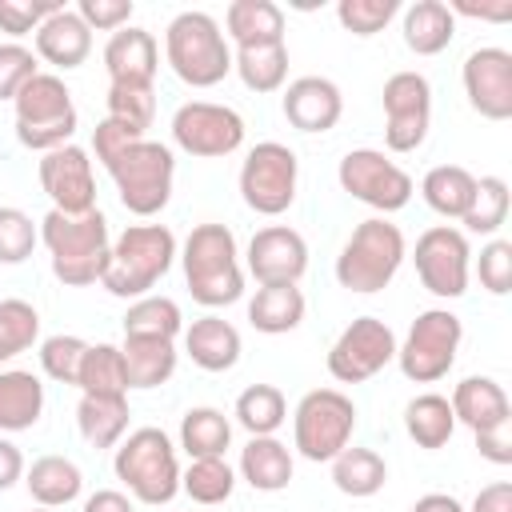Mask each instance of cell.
I'll return each mask as SVG.
<instances>
[{"label":"cell","instance_id":"f6af8a7d","mask_svg":"<svg viewBox=\"0 0 512 512\" xmlns=\"http://www.w3.org/2000/svg\"><path fill=\"white\" fill-rule=\"evenodd\" d=\"M40 244V224L24 208L0 204V264H24Z\"/></svg>","mask_w":512,"mask_h":512},{"label":"cell","instance_id":"ab89813d","mask_svg":"<svg viewBox=\"0 0 512 512\" xmlns=\"http://www.w3.org/2000/svg\"><path fill=\"white\" fill-rule=\"evenodd\" d=\"M76 388H80V396H128V372H124L120 348L116 344H88Z\"/></svg>","mask_w":512,"mask_h":512},{"label":"cell","instance_id":"4316f807","mask_svg":"<svg viewBox=\"0 0 512 512\" xmlns=\"http://www.w3.org/2000/svg\"><path fill=\"white\" fill-rule=\"evenodd\" d=\"M124 356V372H128V388H160L172 380L176 372V340H156V336H124L120 344Z\"/></svg>","mask_w":512,"mask_h":512},{"label":"cell","instance_id":"cb8c5ba5","mask_svg":"<svg viewBox=\"0 0 512 512\" xmlns=\"http://www.w3.org/2000/svg\"><path fill=\"white\" fill-rule=\"evenodd\" d=\"M452 416L456 424L472 428V432H484L500 420L512 416V404H508V392L504 384H496L492 376H464L456 388H452Z\"/></svg>","mask_w":512,"mask_h":512},{"label":"cell","instance_id":"ba28073f","mask_svg":"<svg viewBox=\"0 0 512 512\" xmlns=\"http://www.w3.org/2000/svg\"><path fill=\"white\" fill-rule=\"evenodd\" d=\"M108 176L120 192V204L132 216H156L172 200V180H176V156L160 140H136L128 152H120L108 164Z\"/></svg>","mask_w":512,"mask_h":512},{"label":"cell","instance_id":"680465c9","mask_svg":"<svg viewBox=\"0 0 512 512\" xmlns=\"http://www.w3.org/2000/svg\"><path fill=\"white\" fill-rule=\"evenodd\" d=\"M84 512H132V500H128V492H120V488H96V492L84 500Z\"/></svg>","mask_w":512,"mask_h":512},{"label":"cell","instance_id":"e0dca14e","mask_svg":"<svg viewBox=\"0 0 512 512\" xmlns=\"http://www.w3.org/2000/svg\"><path fill=\"white\" fill-rule=\"evenodd\" d=\"M36 176H40V188L52 200L56 212L84 216V212L96 208V172H92L88 148L60 144V148L44 152L40 164H36Z\"/></svg>","mask_w":512,"mask_h":512},{"label":"cell","instance_id":"d6986e66","mask_svg":"<svg viewBox=\"0 0 512 512\" xmlns=\"http://www.w3.org/2000/svg\"><path fill=\"white\" fill-rule=\"evenodd\" d=\"M248 272L256 284H300L308 272V244L288 224H268L248 240Z\"/></svg>","mask_w":512,"mask_h":512},{"label":"cell","instance_id":"2e32d148","mask_svg":"<svg viewBox=\"0 0 512 512\" xmlns=\"http://www.w3.org/2000/svg\"><path fill=\"white\" fill-rule=\"evenodd\" d=\"M396 360V332L380 316H356L328 348V372L340 384H364Z\"/></svg>","mask_w":512,"mask_h":512},{"label":"cell","instance_id":"9a60e30c","mask_svg":"<svg viewBox=\"0 0 512 512\" xmlns=\"http://www.w3.org/2000/svg\"><path fill=\"white\" fill-rule=\"evenodd\" d=\"M172 140L188 156L220 160V156H232L244 144V116L228 104L188 100L172 112Z\"/></svg>","mask_w":512,"mask_h":512},{"label":"cell","instance_id":"7402d4cb","mask_svg":"<svg viewBox=\"0 0 512 512\" xmlns=\"http://www.w3.org/2000/svg\"><path fill=\"white\" fill-rule=\"evenodd\" d=\"M32 40H36V56L48 60L52 68H60V72L80 68V64L88 60V52H92V28L76 16V8L52 12V16L32 32Z\"/></svg>","mask_w":512,"mask_h":512},{"label":"cell","instance_id":"94428289","mask_svg":"<svg viewBox=\"0 0 512 512\" xmlns=\"http://www.w3.org/2000/svg\"><path fill=\"white\" fill-rule=\"evenodd\" d=\"M32 512H60V508H40V504H36V508H32Z\"/></svg>","mask_w":512,"mask_h":512},{"label":"cell","instance_id":"74e56055","mask_svg":"<svg viewBox=\"0 0 512 512\" xmlns=\"http://www.w3.org/2000/svg\"><path fill=\"white\" fill-rule=\"evenodd\" d=\"M232 416L248 436H276V428L288 420V400L276 384H248L236 396Z\"/></svg>","mask_w":512,"mask_h":512},{"label":"cell","instance_id":"b9f144b4","mask_svg":"<svg viewBox=\"0 0 512 512\" xmlns=\"http://www.w3.org/2000/svg\"><path fill=\"white\" fill-rule=\"evenodd\" d=\"M40 340V312L28 300H0V364L16 360Z\"/></svg>","mask_w":512,"mask_h":512},{"label":"cell","instance_id":"e575fe53","mask_svg":"<svg viewBox=\"0 0 512 512\" xmlns=\"http://www.w3.org/2000/svg\"><path fill=\"white\" fill-rule=\"evenodd\" d=\"M228 444H232V420L220 408L200 404V408H188L180 416V448L188 452V460L224 456Z\"/></svg>","mask_w":512,"mask_h":512},{"label":"cell","instance_id":"91938a15","mask_svg":"<svg viewBox=\"0 0 512 512\" xmlns=\"http://www.w3.org/2000/svg\"><path fill=\"white\" fill-rule=\"evenodd\" d=\"M412 512H464V504L456 496H448V492H428V496H420L412 504Z\"/></svg>","mask_w":512,"mask_h":512},{"label":"cell","instance_id":"836d02e7","mask_svg":"<svg viewBox=\"0 0 512 512\" xmlns=\"http://www.w3.org/2000/svg\"><path fill=\"white\" fill-rule=\"evenodd\" d=\"M404 432L416 440V448H428V452L444 448L452 440V432H456V416H452L448 396H440V392L412 396L404 404Z\"/></svg>","mask_w":512,"mask_h":512},{"label":"cell","instance_id":"11a10c76","mask_svg":"<svg viewBox=\"0 0 512 512\" xmlns=\"http://www.w3.org/2000/svg\"><path fill=\"white\" fill-rule=\"evenodd\" d=\"M452 16H472V20H492V24H504L512 20V0H496V4H476V0H452L448 4Z\"/></svg>","mask_w":512,"mask_h":512},{"label":"cell","instance_id":"d4e9b609","mask_svg":"<svg viewBox=\"0 0 512 512\" xmlns=\"http://www.w3.org/2000/svg\"><path fill=\"white\" fill-rule=\"evenodd\" d=\"M224 36L236 48L284 44V8L272 0H232L224 8Z\"/></svg>","mask_w":512,"mask_h":512},{"label":"cell","instance_id":"3957f363","mask_svg":"<svg viewBox=\"0 0 512 512\" xmlns=\"http://www.w3.org/2000/svg\"><path fill=\"white\" fill-rule=\"evenodd\" d=\"M176 260V236L168 224H128L108 252L100 284L120 300H140L168 276Z\"/></svg>","mask_w":512,"mask_h":512},{"label":"cell","instance_id":"db71d44e","mask_svg":"<svg viewBox=\"0 0 512 512\" xmlns=\"http://www.w3.org/2000/svg\"><path fill=\"white\" fill-rule=\"evenodd\" d=\"M472 436H476V448H480L484 460H492L500 468L512 464V416L492 424V428H484V432H472Z\"/></svg>","mask_w":512,"mask_h":512},{"label":"cell","instance_id":"5b68a950","mask_svg":"<svg viewBox=\"0 0 512 512\" xmlns=\"http://www.w3.org/2000/svg\"><path fill=\"white\" fill-rule=\"evenodd\" d=\"M404 256H408L404 232L388 216H368L344 240V248L336 256V280L348 292L372 296V292H380L396 280Z\"/></svg>","mask_w":512,"mask_h":512},{"label":"cell","instance_id":"d590c367","mask_svg":"<svg viewBox=\"0 0 512 512\" xmlns=\"http://www.w3.org/2000/svg\"><path fill=\"white\" fill-rule=\"evenodd\" d=\"M328 464H332V484H336L344 496L368 500V496H376V492L388 484V464H384V456L372 452V448L348 444V448H344L336 460H328Z\"/></svg>","mask_w":512,"mask_h":512},{"label":"cell","instance_id":"ee69618b","mask_svg":"<svg viewBox=\"0 0 512 512\" xmlns=\"http://www.w3.org/2000/svg\"><path fill=\"white\" fill-rule=\"evenodd\" d=\"M108 116L148 136L156 120V92L148 84H108Z\"/></svg>","mask_w":512,"mask_h":512},{"label":"cell","instance_id":"c3c4849f","mask_svg":"<svg viewBox=\"0 0 512 512\" xmlns=\"http://www.w3.org/2000/svg\"><path fill=\"white\" fill-rule=\"evenodd\" d=\"M60 8H64L60 0H0V32H8L20 44V36L36 32Z\"/></svg>","mask_w":512,"mask_h":512},{"label":"cell","instance_id":"8fae6325","mask_svg":"<svg viewBox=\"0 0 512 512\" xmlns=\"http://www.w3.org/2000/svg\"><path fill=\"white\" fill-rule=\"evenodd\" d=\"M300 188V160L280 140H260L240 164V196L256 216H280Z\"/></svg>","mask_w":512,"mask_h":512},{"label":"cell","instance_id":"f5cc1de1","mask_svg":"<svg viewBox=\"0 0 512 512\" xmlns=\"http://www.w3.org/2000/svg\"><path fill=\"white\" fill-rule=\"evenodd\" d=\"M136 140H144V132H136V128H128L124 120H112V116H104L100 124H96V132H92V152H96V160L108 168L120 152H128Z\"/></svg>","mask_w":512,"mask_h":512},{"label":"cell","instance_id":"9c48e42d","mask_svg":"<svg viewBox=\"0 0 512 512\" xmlns=\"http://www.w3.org/2000/svg\"><path fill=\"white\" fill-rule=\"evenodd\" d=\"M356 432V404L340 392V388H312L300 396L296 412H292V448L312 460V464H328L336 460Z\"/></svg>","mask_w":512,"mask_h":512},{"label":"cell","instance_id":"7dc6e473","mask_svg":"<svg viewBox=\"0 0 512 512\" xmlns=\"http://www.w3.org/2000/svg\"><path fill=\"white\" fill-rule=\"evenodd\" d=\"M84 352H88V344H84L80 336H68V332L48 336V340L40 344V368H44L48 380H56V384H72V388H76Z\"/></svg>","mask_w":512,"mask_h":512},{"label":"cell","instance_id":"8992f818","mask_svg":"<svg viewBox=\"0 0 512 512\" xmlns=\"http://www.w3.org/2000/svg\"><path fill=\"white\" fill-rule=\"evenodd\" d=\"M116 480L140 504H168L180 492V456L164 428H136L116 444L112 456Z\"/></svg>","mask_w":512,"mask_h":512},{"label":"cell","instance_id":"1f68e13d","mask_svg":"<svg viewBox=\"0 0 512 512\" xmlns=\"http://www.w3.org/2000/svg\"><path fill=\"white\" fill-rule=\"evenodd\" d=\"M420 196H424V204H428L436 216L460 220V216L468 212L472 196H476V176H472L468 168H460V164H436V168L424 172Z\"/></svg>","mask_w":512,"mask_h":512},{"label":"cell","instance_id":"816d5d0a","mask_svg":"<svg viewBox=\"0 0 512 512\" xmlns=\"http://www.w3.org/2000/svg\"><path fill=\"white\" fill-rule=\"evenodd\" d=\"M132 0H80L76 16L92 28V32H120L132 20Z\"/></svg>","mask_w":512,"mask_h":512},{"label":"cell","instance_id":"30bf717a","mask_svg":"<svg viewBox=\"0 0 512 512\" xmlns=\"http://www.w3.org/2000/svg\"><path fill=\"white\" fill-rule=\"evenodd\" d=\"M464 340V324L448 308H428L412 320L404 344H396V364L412 384H436L452 372Z\"/></svg>","mask_w":512,"mask_h":512},{"label":"cell","instance_id":"52a82bcc","mask_svg":"<svg viewBox=\"0 0 512 512\" xmlns=\"http://www.w3.org/2000/svg\"><path fill=\"white\" fill-rule=\"evenodd\" d=\"M16 112V140L32 152H52L60 144H72L76 132V104L68 84L56 72H36L12 100Z\"/></svg>","mask_w":512,"mask_h":512},{"label":"cell","instance_id":"bcb514c9","mask_svg":"<svg viewBox=\"0 0 512 512\" xmlns=\"http://www.w3.org/2000/svg\"><path fill=\"white\" fill-rule=\"evenodd\" d=\"M396 12H400V0H340L336 4L340 28L352 32V36H360V40L384 32Z\"/></svg>","mask_w":512,"mask_h":512},{"label":"cell","instance_id":"6f0895ef","mask_svg":"<svg viewBox=\"0 0 512 512\" xmlns=\"http://www.w3.org/2000/svg\"><path fill=\"white\" fill-rule=\"evenodd\" d=\"M16 480H24V456L12 440L0 436V492H8Z\"/></svg>","mask_w":512,"mask_h":512},{"label":"cell","instance_id":"ac0fdd59","mask_svg":"<svg viewBox=\"0 0 512 512\" xmlns=\"http://www.w3.org/2000/svg\"><path fill=\"white\" fill-rule=\"evenodd\" d=\"M464 96L484 120H512V52L484 44L464 56Z\"/></svg>","mask_w":512,"mask_h":512},{"label":"cell","instance_id":"f546056e","mask_svg":"<svg viewBox=\"0 0 512 512\" xmlns=\"http://www.w3.org/2000/svg\"><path fill=\"white\" fill-rule=\"evenodd\" d=\"M304 308L308 304L296 284H260L256 296L248 300V324L264 336H284L300 328Z\"/></svg>","mask_w":512,"mask_h":512},{"label":"cell","instance_id":"277c9868","mask_svg":"<svg viewBox=\"0 0 512 512\" xmlns=\"http://www.w3.org/2000/svg\"><path fill=\"white\" fill-rule=\"evenodd\" d=\"M164 60L188 88H212L232 72V44L216 16L188 8L164 28Z\"/></svg>","mask_w":512,"mask_h":512},{"label":"cell","instance_id":"44dd1931","mask_svg":"<svg viewBox=\"0 0 512 512\" xmlns=\"http://www.w3.org/2000/svg\"><path fill=\"white\" fill-rule=\"evenodd\" d=\"M104 68H108V84H148L160 72V44L148 28H120L108 36L104 44Z\"/></svg>","mask_w":512,"mask_h":512},{"label":"cell","instance_id":"484cf974","mask_svg":"<svg viewBox=\"0 0 512 512\" xmlns=\"http://www.w3.org/2000/svg\"><path fill=\"white\" fill-rule=\"evenodd\" d=\"M292 472H296L292 448L276 436H248V444L240 448V476L256 492H284L292 484Z\"/></svg>","mask_w":512,"mask_h":512},{"label":"cell","instance_id":"83f0119b","mask_svg":"<svg viewBox=\"0 0 512 512\" xmlns=\"http://www.w3.org/2000/svg\"><path fill=\"white\" fill-rule=\"evenodd\" d=\"M24 484L40 508H68L84 492V472L68 456H40L24 468Z\"/></svg>","mask_w":512,"mask_h":512},{"label":"cell","instance_id":"60d3db41","mask_svg":"<svg viewBox=\"0 0 512 512\" xmlns=\"http://www.w3.org/2000/svg\"><path fill=\"white\" fill-rule=\"evenodd\" d=\"M236 488V472L224 456H208V460H192L184 472H180V492H188V500L212 508V504H224Z\"/></svg>","mask_w":512,"mask_h":512},{"label":"cell","instance_id":"7bdbcfd3","mask_svg":"<svg viewBox=\"0 0 512 512\" xmlns=\"http://www.w3.org/2000/svg\"><path fill=\"white\" fill-rule=\"evenodd\" d=\"M504 220H508V184H504V176H480L476 180V196H472L468 212L460 216V224L468 232L496 236Z\"/></svg>","mask_w":512,"mask_h":512},{"label":"cell","instance_id":"f907efd6","mask_svg":"<svg viewBox=\"0 0 512 512\" xmlns=\"http://www.w3.org/2000/svg\"><path fill=\"white\" fill-rule=\"evenodd\" d=\"M36 72H40V64H36V52H32V48H24V44H16V40L0 44V100H16V92H20Z\"/></svg>","mask_w":512,"mask_h":512},{"label":"cell","instance_id":"f1b7e54d","mask_svg":"<svg viewBox=\"0 0 512 512\" xmlns=\"http://www.w3.org/2000/svg\"><path fill=\"white\" fill-rule=\"evenodd\" d=\"M404 44L416 56H440L456 36V16L444 0H412L404 8Z\"/></svg>","mask_w":512,"mask_h":512},{"label":"cell","instance_id":"8d00e7d4","mask_svg":"<svg viewBox=\"0 0 512 512\" xmlns=\"http://www.w3.org/2000/svg\"><path fill=\"white\" fill-rule=\"evenodd\" d=\"M232 72L248 92H280L288 80V44H260V48H236Z\"/></svg>","mask_w":512,"mask_h":512},{"label":"cell","instance_id":"f35d334b","mask_svg":"<svg viewBox=\"0 0 512 512\" xmlns=\"http://www.w3.org/2000/svg\"><path fill=\"white\" fill-rule=\"evenodd\" d=\"M124 336H156V340H176L184 336V312L172 296H140L124 312Z\"/></svg>","mask_w":512,"mask_h":512},{"label":"cell","instance_id":"603a6c76","mask_svg":"<svg viewBox=\"0 0 512 512\" xmlns=\"http://www.w3.org/2000/svg\"><path fill=\"white\" fill-rule=\"evenodd\" d=\"M184 352L204 372H228L240 360V332L224 316L208 312V316H200L184 328Z\"/></svg>","mask_w":512,"mask_h":512},{"label":"cell","instance_id":"5bb4252c","mask_svg":"<svg viewBox=\"0 0 512 512\" xmlns=\"http://www.w3.org/2000/svg\"><path fill=\"white\" fill-rule=\"evenodd\" d=\"M384 144L388 152H416L432 128V84L420 72H392L384 80Z\"/></svg>","mask_w":512,"mask_h":512},{"label":"cell","instance_id":"4fadbf2b","mask_svg":"<svg viewBox=\"0 0 512 512\" xmlns=\"http://www.w3.org/2000/svg\"><path fill=\"white\" fill-rule=\"evenodd\" d=\"M412 264H416V276L420 284L440 296V300H460L468 292V280H472V248H468V236L452 224H432L428 232L416 236V248H412Z\"/></svg>","mask_w":512,"mask_h":512},{"label":"cell","instance_id":"7a4b0ae2","mask_svg":"<svg viewBox=\"0 0 512 512\" xmlns=\"http://www.w3.org/2000/svg\"><path fill=\"white\" fill-rule=\"evenodd\" d=\"M180 264H184V280L196 304L224 308L244 296L240 248L228 224H196L180 248Z\"/></svg>","mask_w":512,"mask_h":512},{"label":"cell","instance_id":"ffe728a7","mask_svg":"<svg viewBox=\"0 0 512 512\" xmlns=\"http://www.w3.org/2000/svg\"><path fill=\"white\" fill-rule=\"evenodd\" d=\"M280 108L296 132H332L344 116V96L328 76H296L284 88Z\"/></svg>","mask_w":512,"mask_h":512},{"label":"cell","instance_id":"4dcf8cb0","mask_svg":"<svg viewBox=\"0 0 512 512\" xmlns=\"http://www.w3.org/2000/svg\"><path fill=\"white\" fill-rule=\"evenodd\" d=\"M44 412V384L36 372L4 368L0 372V432H24Z\"/></svg>","mask_w":512,"mask_h":512},{"label":"cell","instance_id":"681fc988","mask_svg":"<svg viewBox=\"0 0 512 512\" xmlns=\"http://www.w3.org/2000/svg\"><path fill=\"white\" fill-rule=\"evenodd\" d=\"M476 276H480L484 292L508 296V288H512V244L508 240H488L480 248V260H476Z\"/></svg>","mask_w":512,"mask_h":512},{"label":"cell","instance_id":"7c38bea8","mask_svg":"<svg viewBox=\"0 0 512 512\" xmlns=\"http://www.w3.org/2000/svg\"><path fill=\"white\" fill-rule=\"evenodd\" d=\"M336 180H340V188L352 200L376 208L380 216H392V212L408 208V200L416 192L412 176L388 152H380V148H352V152H344V160L336 168Z\"/></svg>","mask_w":512,"mask_h":512},{"label":"cell","instance_id":"d6a6232c","mask_svg":"<svg viewBox=\"0 0 512 512\" xmlns=\"http://www.w3.org/2000/svg\"><path fill=\"white\" fill-rule=\"evenodd\" d=\"M128 396H80L76 428L92 448H116L128 432Z\"/></svg>","mask_w":512,"mask_h":512},{"label":"cell","instance_id":"6da1fadb","mask_svg":"<svg viewBox=\"0 0 512 512\" xmlns=\"http://www.w3.org/2000/svg\"><path fill=\"white\" fill-rule=\"evenodd\" d=\"M40 244L52 256V276L68 288H88L104 276L108 252H112V236H108V220L100 208L84 212V216H64V212H48L40 220Z\"/></svg>","mask_w":512,"mask_h":512},{"label":"cell","instance_id":"9f6ffc18","mask_svg":"<svg viewBox=\"0 0 512 512\" xmlns=\"http://www.w3.org/2000/svg\"><path fill=\"white\" fill-rule=\"evenodd\" d=\"M464 512H512V480L484 484L472 496V508H464Z\"/></svg>","mask_w":512,"mask_h":512}]
</instances>
